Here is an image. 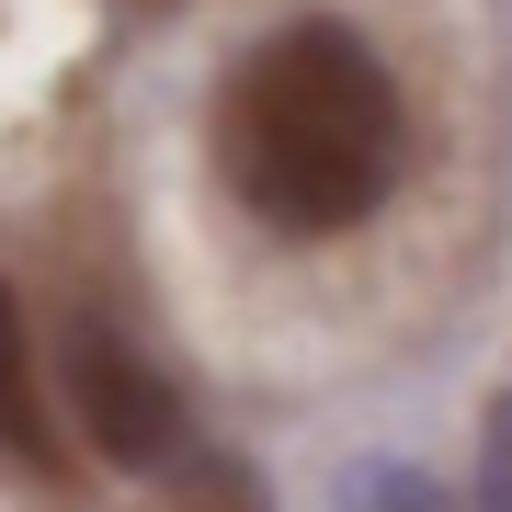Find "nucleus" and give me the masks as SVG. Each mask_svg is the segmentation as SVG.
Wrapping results in <instances>:
<instances>
[{
    "instance_id": "obj_1",
    "label": "nucleus",
    "mask_w": 512,
    "mask_h": 512,
    "mask_svg": "<svg viewBox=\"0 0 512 512\" xmlns=\"http://www.w3.org/2000/svg\"><path fill=\"white\" fill-rule=\"evenodd\" d=\"M410 114L353 23H285L217 80V183L274 239H342L399 194Z\"/></svg>"
},
{
    "instance_id": "obj_2",
    "label": "nucleus",
    "mask_w": 512,
    "mask_h": 512,
    "mask_svg": "<svg viewBox=\"0 0 512 512\" xmlns=\"http://www.w3.org/2000/svg\"><path fill=\"white\" fill-rule=\"evenodd\" d=\"M69 421H80V444L114 456V467H160L171 444H183L171 376L148 365L126 330H103V319H69Z\"/></svg>"
},
{
    "instance_id": "obj_4",
    "label": "nucleus",
    "mask_w": 512,
    "mask_h": 512,
    "mask_svg": "<svg viewBox=\"0 0 512 512\" xmlns=\"http://www.w3.org/2000/svg\"><path fill=\"white\" fill-rule=\"evenodd\" d=\"M160 512H262V490H251V478H239V467H205L194 490H171Z\"/></svg>"
},
{
    "instance_id": "obj_6",
    "label": "nucleus",
    "mask_w": 512,
    "mask_h": 512,
    "mask_svg": "<svg viewBox=\"0 0 512 512\" xmlns=\"http://www.w3.org/2000/svg\"><path fill=\"white\" fill-rule=\"evenodd\" d=\"M490 512H512V399L490 410Z\"/></svg>"
},
{
    "instance_id": "obj_3",
    "label": "nucleus",
    "mask_w": 512,
    "mask_h": 512,
    "mask_svg": "<svg viewBox=\"0 0 512 512\" xmlns=\"http://www.w3.org/2000/svg\"><path fill=\"white\" fill-rule=\"evenodd\" d=\"M0 456H23V467H57V421H46L35 353H23V308H12V285H0Z\"/></svg>"
},
{
    "instance_id": "obj_5",
    "label": "nucleus",
    "mask_w": 512,
    "mask_h": 512,
    "mask_svg": "<svg viewBox=\"0 0 512 512\" xmlns=\"http://www.w3.org/2000/svg\"><path fill=\"white\" fill-rule=\"evenodd\" d=\"M353 512H444V490H433V478H410V467H387Z\"/></svg>"
}]
</instances>
